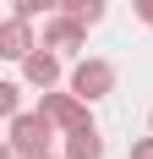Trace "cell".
I'll return each instance as SVG.
<instances>
[{"label":"cell","mask_w":153,"mask_h":159,"mask_svg":"<svg viewBox=\"0 0 153 159\" xmlns=\"http://www.w3.org/2000/svg\"><path fill=\"white\" fill-rule=\"evenodd\" d=\"M55 132H60V126H55V115H49V110H16L11 126H6V143H11L16 154H44Z\"/></svg>","instance_id":"6da1fadb"},{"label":"cell","mask_w":153,"mask_h":159,"mask_svg":"<svg viewBox=\"0 0 153 159\" xmlns=\"http://www.w3.org/2000/svg\"><path fill=\"white\" fill-rule=\"evenodd\" d=\"M71 88L88 99V104H98V99L115 93V66H109L104 55H82V61L71 66Z\"/></svg>","instance_id":"7a4b0ae2"},{"label":"cell","mask_w":153,"mask_h":159,"mask_svg":"<svg viewBox=\"0 0 153 159\" xmlns=\"http://www.w3.org/2000/svg\"><path fill=\"white\" fill-rule=\"evenodd\" d=\"M38 110H49V115H55V126H60V137H66V132H82V126H93V115H88V99L76 93V88H66V93L44 88V99H38Z\"/></svg>","instance_id":"3957f363"},{"label":"cell","mask_w":153,"mask_h":159,"mask_svg":"<svg viewBox=\"0 0 153 159\" xmlns=\"http://www.w3.org/2000/svg\"><path fill=\"white\" fill-rule=\"evenodd\" d=\"M38 44L60 49V55H76V49L88 44V22L71 16V11H49V16H44V39H38Z\"/></svg>","instance_id":"277c9868"},{"label":"cell","mask_w":153,"mask_h":159,"mask_svg":"<svg viewBox=\"0 0 153 159\" xmlns=\"http://www.w3.org/2000/svg\"><path fill=\"white\" fill-rule=\"evenodd\" d=\"M33 49H38V39H33V16L11 11L6 22H0V55H6V61H28Z\"/></svg>","instance_id":"5b68a950"},{"label":"cell","mask_w":153,"mask_h":159,"mask_svg":"<svg viewBox=\"0 0 153 159\" xmlns=\"http://www.w3.org/2000/svg\"><path fill=\"white\" fill-rule=\"evenodd\" d=\"M22 77H28L33 88H55V82H60V49L38 44V49L28 55V61H22Z\"/></svg>","instance_id":"8992f818"},{"label":"cell","mask_w":153,"mask_h":159,"mask_svg":"<svg viewBox=\"0 0 153 159\" xmlns=\"http://www.w3.org/2000/svg\"><path fill=\"white\" fill-rule=\"evenodd\" d=\"M66 159H104V137H98V126H82V132H66Z\"/></svg>","instance_id":"52a82bcc"},{"label":"cell","mask_w":153,"mask_h":159,"mask_svg":"<svg viewBox=\"0 0 153 159\" xmlns=\"http://www.w3.org/2000/svg\"><path fill=\"white\" fill-rule=\"evenodd\" d=\"M60 11H71V16H82V22H104V11H109V0H60Z\"/></svg>","instance_id":"ba28073f"},{"label":"cell","mask_w":153,"mask_h":159,"mask_svg":"<svg viewBox=\"0 0 153 159\" xmlns=\"http://www.w3.org/2000/svg\"><path fill=\"white\" fill-rule=\"evenodd\" d=\"M16 110H22V88H16V82H0V115L11 121Z\"/></svg>","instance_id":"9c48e42d"},{"label":"cell","mask_w":153,"mask_h":159,"mask_svg":"<svg viewBox=\"0 0 153 159\" xmlns=\"http://www.w3.org/2000/svg\"><path fill=\"white\" fill-rule=\"evenodd\" d=\"M11 11H22V16H49V11H60V0H11Z\"/></svg>","instance_id":"30bf717a"},{"label":"cell","mask_w":153,"mask_h":159,"mask_svg":"<svg viewBox=\"0 0 153 159\" xmlns=\"http://www.w3.org/2000/svg\"><path fill=\"white\" fill-rule=\"evenodd\" d=\"M131 11H137L142 28H153V0H131Z\"/></svg>","instance_id":"8fae6325"},{"label":"cell","mask_w":153,"mask_h":159,"mask_svg":"<svg viewBox=\"0 0 153 159\" xmlns=\"http://www.w3.org/2000/svg\"><path fill=\"white\" fill-rule=\"evenodd\" d=\"M131 159H153V137H137L131 143Z\"/></svg>","instance_id":"7c38bea8"},{"label":"cell","mask_w":153,"mask_h":159,"mask_svg":"<svg viewBox=\"0 0 153 159\" xmlns=\"http://www.w3.org/2000/svg\"><path fill=\"white\" fill-rule=\"evenodd\" d=\"M22 159H66V154H49V148H44V154H22Z\"/></svg>","instance_id":"4fadbf2b"},{"label":"cell","mask_w":153,"mask_h":159,"mask_svg":"<svg viewBox=\"0 0 153 159\" xmlns=\"http://www.w3.org/2000/svg\"><path fill=\"white\" fill-rule=\"evenodd\" d=\"M148 126H153V115H148Z\"/></svg>","instance_id":"5bb4252c"}]
</instances>
